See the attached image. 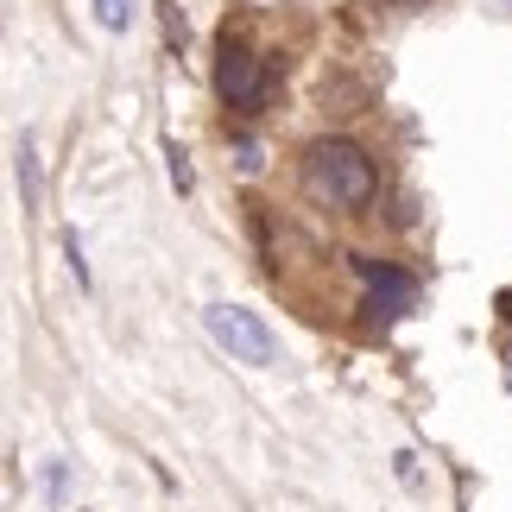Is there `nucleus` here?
I'll return each mask as SVG.
<instances>
[{
  "label": "nucleus",
  "mask_w": 512,
  "mask_h": 512,
  "mask_svg": "<svg viewBox=\"0 0 512 512\" xmlns=\"http://www.w3.org/2000/svg\"><path fill=\"white\" fill-rule=\"evenodd\" d=\"M203 323H209L215 348H228V361H241V367H272V354H279V336L247 304H209Z\"/></svg>",
  "instance_id": "f03ea898"
},
{
  "label": "nucleus",
  "mask_w": 512,
  "mask_h": 512,
  "mask_svg": "<svg viewBox=\"0 0 512 512\" xmlns=\"http://www.w3.org/2000/svg\"><path fill=\"white\" fill-rule=\"evenodd\" d=\"M304 190H310V203L354 215L380 196V171H373V159L354 140H317L304 152Z\"/></svg>",
  "instance_id": "f257e3e1"
},
{
  "label": "nucleus",
  "mask_w": 512,
  "mask_h": 512,
  "mask_svg": "<svg viewBox=\"0 0 512 512\" xmlns=\"http://www.w3.org/2000/svg\"><path fill=\"white\" fill-rule=\"evenodd\" d=\"M354 272L367 279V310L373 317H405V310L418 304V279H411V272L386 266V260H361V253H354Z\"/></svg>",
  "instance_id": "20e7f679"
},
{
  "label": "nucleus",
  "mask_w": 512,
  "mask_h": 512,
  "mask_svg": "<svg viewBox=\"0 0 512 512\" xmlns=\"http://www.w3.org/2000/svg\"><path fill=\"white\" fill-rule=\"evenodd\" d=\"M95 7V26L102 32H127L133 26V0H89Z\"/></svg>",
  "instance_id": "39448f33"
},
{
  "label": "nucleus",
  "mask_w": 512,
  "mask_h": 512,
  "mask_svg": "<svg viewBox=\"0 0 512 512\" xmlns=\"http://www.w3.org/2000/svg\"><path fill=\"white\" fill-rule=\"evenodd\" d=\"M260 165H266V152L253 146V140H241V146H234V171H247V177H253Z\"/></svg>",
  "instance_id": "0eeeda50"
},
{
  "label": "nucleus",
  "mask_w": 512,
  "mask_h": 512,
  "mask_svg": "<svg viewBox=\"0 0 512 512\" xmlns=\"http://www.w3.org/2000/svg\"><path fill=\"white\" fill-rule=\"evenodd\" d=\"M171 184H177V190H190V159H184L177 146H171Z\"/></svg>",
  "instance_id": "6e6552de"
},
{
  "label": "nucleus",
  "mask_w": 512,
  "mask_h": 512,
  "mask_svg": "<svg viewBox=\"0 0 512 512\" xmlns=\"http://www.w3.org/2000/svg\"><path fill=\"white\" fill-rule=\"evenodd\" d=\"M494 7H506V13H512V0H494Z\"/></svg>",
  "instance_id": "1a4fd4ad"
},
{
  "label": "nucleus",
  "mask_w": 512,
  "mask_h": 512,
  "mask_svg": "<svg viewBox=\"0 0 512 512\" xmlns=\"http://www.w3.org/2000/svg\"><path fill=\"white\" fill-rule=\"evenodd\" d=\"M19 190H26V209H38V152H32V140L19 146Z\"/></svg>",
  "instance_id": "423d86ee"
},
{
  "label": "nucleus",
  "mask_w": 512,
  "mask_h": 512,
  "mask_svg": "<svg viewBox=\"0 0 512 512\" xmlns=\"http://www.w3.org/2000/svg\"><path fill=\"white\" fill-rule=\"evenodd\" d=\"M215 89H222V102L228 108H241V114H253L266 102V64L253 57L247 45H228L222 38V64H215Z\"/></svg>",
  "instance_id": "7ed1b4c3"
}]
</instances>
